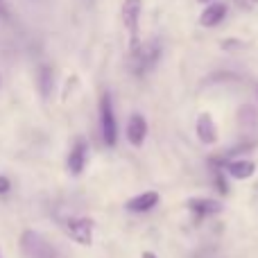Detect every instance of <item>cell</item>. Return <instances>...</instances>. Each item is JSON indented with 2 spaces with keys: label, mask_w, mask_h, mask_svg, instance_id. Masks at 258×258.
Here are the masks:
<instances>
[{
  "label": "cell",
  "mask_w": 258,
  "mask_h": 258,
  "mask_svg": "<svg viewBox=\"0 0 258 258\" xmlns=\"http://www.w3.org/2000/svg\"><path fill=\"white\" fill-rule=\"evenodd\" d=\"M61 229L71 240H75L82 247H89L93 242V220H89V218H80V215L63 218Z\"/></svg>",
  "instance_id": "1"
},
{
  "label": "cell",
  "mask_w": 258,
  "mask_h": 258,
  "mask_svg": "<svg viewBox=\"0 0 258 258\" xmlns=\"http://www.w3.org/2000/svg\"><path fill=\"white\" fill-rule=\"evenodd\" d=\"M100 129H102V141L107 147H113L118 143V120L113 111L111 95L104 93L100 100Z\"/></svg>",
  "instance_id": "2"
},
{
  "label": "cell",
  "mask_w": 258,
  "mask_h": 258,
  "mask_svg": "<svg viewBox=\"0 0 258 258\" xmlns=\"http://www.w3.org/2000/svg\"><path fill=\"white\" fill-rule=\"evenodd\" d=\"M21 247L27 258H57V249L36 231H23Z\"/></svg>",
  "instance_id": "3"
},
{
  "label": "cell",
  "mask_w": 258,
  "mask_h": 258,
  "mask_svg": "<svg viewBox=\"0 0 258 258\" xmlns=\"http://www.w3.org/2000/svg\"><path fill=\"white\" fill-rule=\"evenodd\" d=\"M129 52H132V71L136 73V75H145L147 71H152L154 63L159 61V57H161L159 43L138 45V48L129 50Z\"/></svg>",
  "instance_id": "4"
},
{
  "label": "cell",
  "mask_w": 258,
  "mask_h": 258,
  "mask_svg": "<svg viewBox=\"0 0 258 258\" xmlns=\"http://www.w3.org/2000/svg\"><path fill=\"white\" fill-rule=\"evenodd\" d=\"M141 12H143V3L141 0H125L122 3V23H125L129 36H132V48H138L141 41H138V21H141Z\"/></svg>",
  "instance_id": "5"
},
{
  "label": "cell",
  "mask_w": 258,
  "mask_h": 258,
  "mask_svg": "<svg viewBox=\"0 0 258 258\" xmlns=\"http://www.w3.org/2000/svg\"><path fill=\"white\" fill-rule=\"evenodd\" d=\"M86 159H89V145H86L84 138H77L75 145L68 152V161H66L68 172H71L73 177H80L86 168Z\"/></svg>",
  "instance_id": "6"
},
{
  "label": "cell",
  "mask_w": 258,
  "mask_h": 258,
  "mask_svg": "<svg viewBox=\"0 0 258 258\" xmlns=\"http://www.w3.org/2000/svg\"><path fill=\"white\" fill-rule=\"evenodd\" d=\"M195 134L204 145H215L218 143V125H215L213 116L211 113H200L195 122Z\"/></svg>",
  "instance_id": "7"
},
{
  "label": "cell",
  "mask_w": 258,
  "mask_h": 258,
  "mask_svg": "<svg viewBox=\"0 0 258 258\" xmlns=\"http://www.w3.org/2000/svg\"><path fill=\"white\" fill-rule=\"evenodd\" d=\"M224 206L218 200H211V197H192L188 200V211L197 215V218H209V215H218L222 213Z\"/></svg>",
  "instance_id": "8"
},
{
  "label": "cell",
  "mask_w": 258,
  "mask_h": 258,
  "mask_svg": "<svg viewBox=\"0 0 258 258\" xmlns=\"http://www.w3.org/2000/svg\"><path fill=\"white\" fill-rule=\"evenodd\" d=\"M227 18V5L224 3H209L200 14V25L202 27H215Z\"/></svg>",
  "instance_id": "9"
},
{
  "label": "cell",
  "mask_w": 258,
  "mask_h": 258,
  "mask_svg": "<svg viewBox=\"0 0 258 258\" xmlns=\"http://www.w3.org/2000/svg\"><path fill=\"white\" fill-rule=\"evenodd\" d=\"M145 138H147V120L141 113H134L127 122V141L134 147H141L145 143Z\"/></svg>",
  "instance_id": "10"
},
{
  "label": "cell",
  "mask_w": 258,
  "mask_h": 258,
  "mask_svg": "<svg viewBox=\"0 0 258 258\" xmlns=\"http://www.w3.org/2000/svg\"><path fill=\"white\" fill-rule=\"evenodd\" d=\"M159 192L156 190H147V192H141V195L132 197V200L125 204L127 211H132V213H147V211H152L156 204H159Z\"/></svg>",
  "instance_id": "11"
},
{
  "label": "cell",
  "mask_w": 258,
  "mask_h": 258,
  "mask_svg": "<svg viewBox=\"0 0 258 258\" xmlns=\"http://www.w3.org/2000/svg\"><path fill=\"white\" fill-rule=\"evenodd\" d=\"M222 170L227 174H231L233 179H240V181H242V179L254 177L256 163H254V161H249V159H236V161H227Z\"/></svg>",
  "instance_id": "12"
},
{
  "label": "cell",
  "mask_w": 258,
  "mask_h": 258,
  "mask_svg": "<svg viewBox=\"0 0 258 258\" xmlns=\"http://www.w3.org/2000/svg\"><path fill=\"white\" fill-rule=\"evenodd\" d=\"M50 80H52V73H50L48 68H43V71H41V91H43V95L50 93Z\"/></svg>",
  "instance_id": "13"
},
{
  "label": "cell",
  "mask_w": 258,
  "mask_h": 258,
  "mask_svg": "<svg viewBox=\"0 0 258 258\" xmlns=\"http://www.w3.org/2000/svg\"><path fill=\"white\" fill-rule=\"evenodd\" d=\"M215 186H218V190L222 192V195H227V192H229V183H227V179L222 177V170H218V172H215Z\"/></svg>",
  "instance_id": "14"
},
{
  "label": "cell",
  "mask_w": 258,
  "mask_h": 258,
  "mask_svg": "<svg viewBox=\"0 0 258 258\" xmlns=\"http://www.w3.org/2000/svg\"><path fill=\"white\" fill-rule=\"evenodd\" d=\"M9 190H12V181L0 174V195H5V192H9Z\"/></svg>",
  "instance_id": "15"
},
{
  "label": "cell",
  "mask_w": 258,
  "mask_h": 258,
  "mask_svg": "<svg viewBox=\"0 0 258 258\" xmlns=\"http://www.w3.org/2000/svg\"><path fill=\"white\" fill-rule=\"evenodd\" d=\"M141 258H159V256H156L154 251H143V256H141Z\"/></svg>",
  "instance_id": "16"
},
{
  "label": "cell",
  "mask_w": 258,
  "mask_h": 258,
  "mask_svg": "<svg viewBox=\"0 0 258 258\" xmlns=\"http://www.w3.org/2000/svg\"><path fill=\"white\" fill-rule=\"evenodd\" d=\"M200 3L202 5H209V3H213V0H200Z\"/></svg>",
  "instance_id": "17"
},
{
  "label": "cell",
  "mask_w": 258,
  "mask_h": 258,
  "mask_svg": "<svg viewBox=\"0 0 258 258\" xmlns=\"http://www.w3.org/2000/svg\"><path fill=\"white\" fill-rule=\"evenodd\" d=\"M249 3H251V5H258V0H249Z\"/></svg>",
  "instance_id": "18"
},
{
  "label": "cell",
  "mask_w": 258,
  "mask_h": 258,
  "mask_svg": "<svg viewBox=\"0 0 258 258\" xmlns=\"http://www.w3.org/2000/svg\"><path fill=\"white\" fill-rule=\"evenodd\" d=\"M0 258H3V251H0Z\"/></svg>",
  "instance_id": "19"
}]
</instances>
